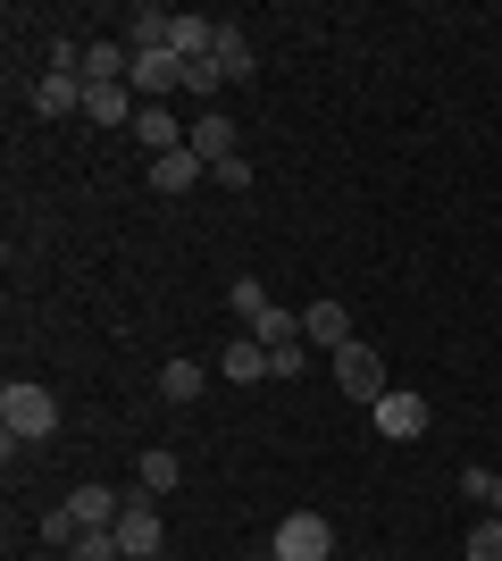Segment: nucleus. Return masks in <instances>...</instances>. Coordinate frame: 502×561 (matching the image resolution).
<instances>
[{"instance_id": "nucleus-28", "label": "nucleus", "mask_w": 502, "mask_h": 561, "mask_svg": "<svg viewBox=\"0 0 502 561\" xmlns=\"http://www.w3.org/2000/svg\"><path fill=\"white\" fill-rule=\"evenodd\" d=\"M486 512H494V519H502V469H494V494H486Z\"/></svg>"}, {"instance_id": "nucleus-21", "label": "nucleus", "mask_w": 502, "mask_h": 561, "mask_svg": "<svg viewBox=\"0 0 502 561\" xmlns=\"http://www.w3.org/2000/svg\"><path fill=\"white\" fill-rule=\"evenodd\" d=\"M226 310H235L243 328H252V319L268 310V285H260V277H235V285H226Z\"/></svg>"}, {"instance_id": "nucleus-6", "label": "nucleus", "mask_w": 502, "mask_h": 561, "mask_svg": "<svg viewBox=\"0 0 502 561\" xmlns=\"http://www.w3.org/2000/svg\"><path fill=\"white\" fill-rule=\"evenodd\" d=\"M218 377H226V386H260V377H277V352L243 328V335H226V344H218Z\"/></svg>"}, {"instance_id": "nucleus-10", "label": "nucleus", "mask_w": 502, "mask_h": 561, "mask_svg": "<svg viewBox=\"0 0 502 561\" xmlns=\"http://www.w3.org/2000/svg\"><path fill=\"white\" fill-rule=\"evenodd\" d=\"M302 344L343 352V344H352V310H343V302H311V310H302Z\"/></svg>"}, {"instance_id": "nucleus-12", "label": "nucleus", "mask_w": 502, "mask_h": 561, "mask_svg": "<svg viewBox=\"0 0 502 561\" xmlns=\"http://www.w3.org/2000/svg\"><path fill=\"white\" fill-rule=\"evenodd\" d=\"M135 110H143L135 84H84V117L93 126H135Z\"/></svg>"}, {"instance_id": "nucleus-17", "label": "nucleus", "mask_w": 502, "mask_h": 561, "mask_svg": "<svg viewBox=\"0 0 502 561\" xmlns=\"http://www.w3.org/2000/svg\"><path fill=\"white\" fill-rule=\"evenodd\" d=\"M201 386H210V369H201V360H160V402H176V411H185V402H201Z\"/></svg>"}, {"instance_id": "nucleus-4", "label": "nucleus", "mask_w": 502, "mask_h": 561, "mask_svg": "<svg viewBox=\"0 0 502 561\" xmlns=\"http://www.w3.org/2000/svg\"><path fill=\"white\" fill-rule=\"evenodd\" d=\"M109 537H118L126 561H160V545H167L160 503H151V494H126V512H118V528H109Z\"/></svg>"}, {"instance_id": "nucleus-16", "label": "nucleus", "mask_w": 502, "mask_h": 561, "mask_svg": "<svg viewBox=\"0 0 502 561\" xmlns=\"http://www.w3.org/2000/svg\"><path fill=\"white\" fill-rule=\"evenodd\" d=\"M126 68H135V50H126V43H109V34L84 43V84H126Z\"/></svg>"}, {"instance_id": "nucleus-14", "label": "nucleus", "mask_w": 502, "mask_h": 561, "mask_svg": "<svg viewBox=\"0 0 502 561\" xmlns=\"http://www.w3.org/2000/svg\"><path fill=\"white\" fill-rule=\"evenodd\" d=\"M68 512H75V528H118L126 494H118V486H75V494H68Z\"/></svg>"}, {"instance_id": "nucleus-26", "label": "nucleus", "mask_w": 502, "mask_h": 561, "mask_svg": "<svg viewBox=\"0 0 502 561\" xmlns=\"http://www.w3.org/2000/svg\"><path fill=\"white\" fill-rule=\"evenodd\" d=\"M210 176H218V185H226V193H252V160H218Z\"/></svg>"}, {"instance_id": "nucleus-5", "label": "nucleus", "mask_w": 502, "mask_h": 561, "mask_svg": "<svg viewBox=\"0 0 502 561\" xmlns=\"http://www.w3.org/2000/svg\"><path fill=\"white\" fill-rule=\"evenodd\" d=\"M369 420H377V436H385V445H419V436H428V394L394 386V394H385L377 411H369Z\"/></svg>"}, {"instance_id": "nucleus-18", "label": "nucleus", "mask_w": 502, "mask_h": 561, "mask_svg": "<svg viewBox=\"0 0 502 561\" xmlns=\"http://www.w3.org/2000/svg\"><path fill=\"white\" fill-rule=\"evenodd\" d=\"M252 335H260V344L277 352V360H285V352H302V319H293L285 302H268L260 319H252Z\"/></svg>"}, {"instance_id": "nucleus-15", "label": "nucleus", "mask_w": 502, "mask_h": 561, "mask_svg": "<svg viewBox=\"0 0 502 561\" xmlns=\"http://www.w3.org/2000/svg\"><path fill=\"white\" fill-rule=\"evenodd\" d=\"M218 76H226V84H243V76L260 68V50H252V34H243V25H218Z\"/></svg>"}, {"instance_id": "nucleus-11", "label": "nucleus", "mask_w": 502, "mask_h": 561, "mask_svg": "<svg viewBox=\"0 0 502 561\" xmlns=\"http://www.w3.org/2000/svg\"><path fill=\"white\" fill-rule=\"evenodd\" d=\"M167 50H176V59H210V50H218V18L176 9V18H167Z\"/></svg>"}, {"instance_id": "nucleus-22", "label": "nucleus", "mask_w": 502, "mask_h": 561, "mask_svg": "<svg viewBox=\"0 0 502 561\" xmlns=\"http://www.w3.org/2000/svg\"><path fill=\"white\" fill-rule=\"evenodd\" d=\"M460 561H502V519L486 512L478 528H469V545H460Z\"/></svg>"}, {"instance_id": "nucleus-13", "label": "nucleus", "mask_w": 502, "mask_h": 561, "mask_svg": "<svg viewBox=\"0 0 502 561\" xmlns=\"http://www.w3.org/2000/svg\"><path fill=\"white\" fill-rule=\"evenodd\" d=\"M34 110H43V117H75V110H84V76L43 68V76H34Z\"/></svg>"}, {"instance_id": "nucleus-2", "label": "nucleus", "mask_w": 502, "mask_h": 561, "mask_svg": "<svg viewBox=\"0 0 502 561\" xmlns=\"http://www.w3.org/2000/svg\"><path fill=\"white\" fill-rule=\"evenodd\" d=\"M327 360H335V386H343V402H360V411H377V402L394 394V377H385V360H377L369 344H360V335H352L343 352H327Z\"/></svg>"}, {"instance_id": "nucleus-25", "label": "nucleus", "mask_w": 502, "mask_h": 561, "mask_svg": "<svg viewBox=\"0 0 502 561\" xmlns=\"http://www.w3.org/2000/svg\"><path fill=\"white\" fill-rule=\"evenodd\" d=\"M75 537H84V528H75V512H68V503H59V512L43 519V545H75Z\"/></svg>"}, {"instance_id": "nucleus-7", "label": "nucleus", "mask_w": 502, "mask_h": 561, "mask_svg": "<svg viewBox=\"0 0 502 561\" xmlns=\"http://www.w3.org/2000/svg\"><path fill=\"white\" fill-rule=\"evenodd\" d=\"M185 135H192V126H176V110H167V101H143V110H135V142H143V160L185 151Z\"/></svg>"}, {"instance_id": "nucleus-1", "label": "nucleus", "mask_w": 502, "mask_h": 561, "mask_svg": "<svg viewBox=\"0 0 502 561\" xmlns=\"http://www.w3.org/2000/svg\"><path fill=\"white\" fill-rule=\"evenodd\" d=\"M50 427H59V394L50 386H34V377H9L0 386V445H43Z\"/></svg>"}, {"instance_id": "nucleus-27", "label": "nucleus", "mask_w": 502, "mask_h": 561, "mask_svg": "<svg viewBox=\"0 0 502 561\" xmlns=\"http://www.w3.org/2000/svg\"><path fill=\"white\" fill-rule=\"evenodd\" d=\"M460 494H478V503H486V494H494V469L469 461V469H460Z\"/></svg>"}, {"instance_id": "nucleus-20", "label": "nucleus", "mask_w": 502, "mask_h": 561, "mask_svg": "<svg viewBox=\"0 0 502 561\" xmlns=\"http://www.w3.org/2000/svg\"><path fill=\"white\" fill-rule=\"evenodd\" d=\"M135 478H143V494H176V478H185V461H176V453H167V445H151Z\"/></svg>"}, {"instance_id": "nucleus-24", "label": "nucleus", "mask_w": 502, "mask_h": 561, "mask_svg": "<svg viewBox=\"0 0 502 561\" xmlns=\"http://www.w3.org/2000/svg\"><path fill=\"white\" fill-rule=\"evenodd\" d=\"M226 76H218V59H185V93H218Z\"/></svg>"}, {"instance_id": "nucleus-19", "label": "nucleus", "mask_w": 502, "mask_h": 561, "mask_svg": "<svg viewBox=\"0 0 502 561\" xmlns=\"http://www.w3.org/2000/svg\"><path fill=\"white\" fill-rule=\"evenodd\" d=\"M185 142H192V151H201L210 168H218V160H235V117H226V110H210V117H201V126H192Z\"/></svg>"}, {"instance_id": "nucleus-3", "label": "nucleus", "mask_w": 502, "mask_h": 561, "mask_svg": "<svg viewBox=\"0 0 502 561\" xmlns=\"http://www.w3.org/2000/svg\"><path fill=\"white\" fill-rule=\"evenodd\" d=\"M268 561H335V519L327 512H285L277 537H268Z\"/></svg>"}, {"instance_id": "nucleus-9", "label": "nucleus", "mask_w": 502, "mask_h": 561, "mask_svg": "<svg viewBox=\"0 0 502 561\" xmlns=\"http://www.w3.org/2000/svg\"><path fill=\"white\" fill-rule=\"evenodd\" d=\"M201 176H210V160H201V151H167V160H151V193H167V202H176V193H192L201 185Z\"/></svg>"}, {"instance_id": "nucleus-23", "label": "nucleus", "mask_w": 502, "mask_h": 561, "mask_svg": "<svg viewBox=\"0 0 502 561\" xmlns=\"http://www.w3.org/2000/svg\"><path fill=\"white\" fill-rule=\"evenodd\" d=\"M68 561H126V553H118V537H109V528H84V537L68 545Z\"/></svg>"}, {"instance_id": "nucleus-8", "label": "nucleus", "mask_w": 502, "mask_h": 561, "mask_svg": "<svg viewBox=\"0 0 502 561\" xmlns=\"http://www.w3.org/2000/svg\"><path fill=\"white\" fill-rule=\"evenodd\" d=\"M126 84H135V93H185V59H176V50H135V68H126Z\"/></svg>"}]
</instances>
